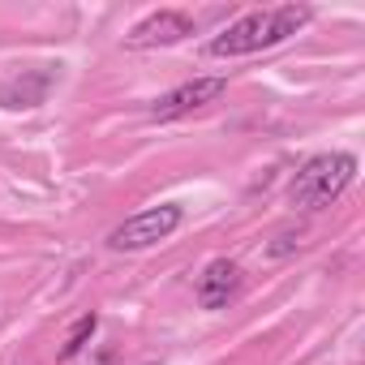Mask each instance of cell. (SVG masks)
<instances>
[{
  "label": "cell",
  "instance_id": "cell-1",
  "mask_svg": "<svg viewBox=\"0 0 365 365\" xmlns=\"http://www.w3.org/2000/svg\"><path fill=\"white\" fill-rule=\"evenodd\" d=\"M309 18H314L309 5H279V9L245 14L232 26H224L207 52L211 56H254V52H267V48H279L284 39H292L301 26H309Z\"/></svg>",
  "mask_w": 365,
  "mask_h": 365
},
{
  "label": "cell",
  "instance_id": "cell-2",
  "mask_svg": "<svg viewBox=\"0 0 365 365\" xmlns=\"http://www.w3.org/2000/svg\"><path fill=\"white\" fill-rule=\"evenodd\" d=\"M356 180V155L348 150H331V155H314L301 163V172L288 185V202L297 211H327L348 185Z\"/></svg>",
  "mask_w": 365,
  "mask_h": 365
},
{
  "label": "cell",
  "instance_id": "cell-3",
  "mask_svg": "<svg viewBox=\"0 0 365 365\" xmlns=\"http://www.w3.org/2000/svg\"><path fill=\"white\" fill-rule=\"evenodd\" d=\"M180 224H185V211L176 202H159V207H146L138 215H129L125 224H116L108 232V250L116 254H138V250H150L159 241H168Z\"/></svg>",
  "mask_w": 365,
  "mask_h": 365
},
{
  "label": "cell",
  "instance_id": "cell-4",
  "mask_svg": "<svg viewBox=\"0 0 365 365\" xmlns=\"http://www.w3.org/2000/svg\"><path fill=\"white\" fill-rule=\"evenodd\" d=\"M224 91H228V78H194V82H180V86H172L168 95H159L150 103V120H180V116H190V112L215 103Z\"/></svg>",
  "mask_w": 365,
  "mask_h": 365
},
{
  "label": "cell",
  "instance_id": "cell-5",
  "mask_svg": "<svg viewBox=\"0 0 365 365\" xmlns=\"http://www.w3.org/2000/svg\"><path fill=\"white\" fill-rule=\"evenodd\" d=\"M194 35V18L190 14H176V9H159L150 18H142L129 35H125V48H168V43H180Z\"/></svg>",
  "mask_w": 365,
  "mask_h": 365
},
{
  "label": "cell",
  "instance_id": "cell-6",
  "mask_svg": "<svg viewBox=\"0 0 365 365\" xmlns=\"http://www.w3.org/2000/svg\"><path fill=\"white\" fill-rule=\"evenodd\" d=\"M241 292V267L232 258H211L198 275V305L202 309H224Z\"/></svg>",
  "mask_w": 365,
  "mask_h": 365
},
{
  "label": "cell",
  "instance_id": "cell-7",
  "mask_svg": "<svg viewBox=\"0 0 365 365\" xmlns=\"http://www.w3.org/2000/svg\"><path fill=\"white\" fill-rule=\"evenodd\" d=\"M52 82H56L52 73H43L35 86H31L26 78H14V82L0 86V103H5V108H35V103H43V95H48Z\"/></svg>",
  "mask_w": 365,
  "mask_h": 365
},
{
  "label": "cell",
  "instance_id": "cell-8",
  "mask_svg": "<svg viewBox=\"0 0 365 365\" xmlns=\"http://www.w3.org/2000/svg\"><path fill=\"white\" fill-rule=\"evenodd\" d=\"M95 331H99V314H82V318L73 322V331L65 335V348H61V356H65V361H73V356H78V352L91 344V335H95Z\"/></svg>",
  "mask_w": 365,
  "mask_h": 365
},
{
  "label": "cell",
  "instance_id": "cell-9",
  "mask_svg": "<svg viewBox=\"0 0 365 365\" xmlns=\"http://www.w3.org/2000/svg\"><path fill=\"white\" fill-rule=\"evenodd\" d=\"M297 245H301V232H297V237H292V232H284L275 245H267V254H271V258H284V254H292Z\"/></svg>",
  "mask_w": 365,
  "mask_h": 365
}]
</instances>
